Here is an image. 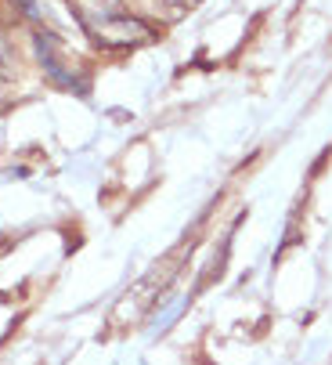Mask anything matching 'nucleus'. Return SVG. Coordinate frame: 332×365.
Segmentation results:
<instances>
[{"label": "nucleus", "instance_id": "f257e3e1", "mask_svg": "<svg viewBox=\"0 0 332 365\" xmlns=\"http://www.w3.org/2000/svg\"><path fill=\"white\" fill-rule=\"evenodd\" d=\"M76 15L108 47H127V43H141L152 36L145 29V22L123 15L120 0H76Z\"/></svg>", "mask_w": 332, "mask_h": 365}, {"label": "nucleus", "instance_id": "f03ea898", "mask_svg": "<svg viewBox=\"0 0 332 365\" xmlns=\"http://www.w3.org/2000/svg\"><path fill=\"white\" fill-rule=\"evenodd\" d=\"M36 51H40V66L43 73L54 80V83H62V87H76V91H87V73L76 66V55L69 58V51L66 43L54 36V33H36Z\"/></svg>", "mask_w": 332, "mask_h": 365}, {"label": "nucleus", "instance_id": "7ed1b4c3", "mask_svg": "<svg viewBox=\"0 0 332 365\" xmlns=\"http://www.w3.org/2000/svg\"><path fill=\"white\" fill-rule=\"evenodd\" d=\"M15 80H19V66H15V51H11L8 36L0 33V91H8V87H15Z\"/></svg>", "mask_w": 332, "mask_h": 365}, {"label": "nucleus", "instance_id": "20e7f679", "mask_svg": "<svg viewBox=\"0 0 332 365\" xmlns=\"http://www.w3.org/2000/svg\"><path fill=\"white\" fill-rule=\"evenodd\" d=\"M19 8H22V15L36 19V4H33V0H19Z\"/></svg>", "mask_w": 332, "mask_h": 365}]
</instances>
